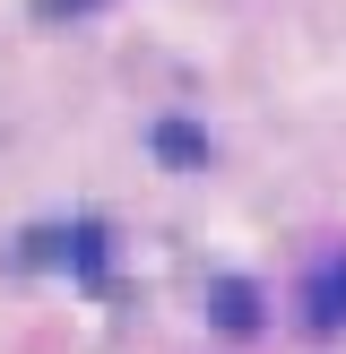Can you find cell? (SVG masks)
<instances>
[{"instance_id":"6da1fadb","label":"cell","mask_w":346,"mask_h":354,"mask_svg":"<svg viewBox=\"0 0 346 354\" xmlns=\"http://www.w3.org/2000/svg\"><path fill=\"white\" fill-rule=\"evenodd\" d=\"M294 311H303L311 337H346V242L338 251H320L303 268V294H294Z\"/></svg>"},{"instance_id":"7a4b0ae2","label":"cell","mask_w":346,"mask_h":354,"mask_svg":"<svg viewBox=\"0 0 346 354\" xmlns=\"http://www.w3.org/2000/svg\"><path fill=\"white\" fill-rule=\"evenodd\" d=\"M26 259H52V268H69V277H86L95 286L104 277V225H44V234H26Z\"/></svg>"},{"instance_id":"3957f363","label":"cell","mask_w":346,"mask_h":354,"mask_svg":"<svg viewBox=\"0 0 346 354\" xmlns=\"http://www.w3.org/2000/svg\"><path fill=\"white\" fill-rule=\"evenodd\" d=\"M208 320H217L225 337H251L260 328V286L251 277H217V286H208Z\"/></svg>"},{"instance_id":"277c9868","label":"cell","mask_w":346,"mask_h":354,"mask_svg":"<svg viewBox=\"0 0 346 354\" xmlns=\"http://www.w3.org/2000/svg\"><path fill=\"white\" fill-rule=\"evenodd\" d=\"M156 147H165L173 165H199V156H208V138H199V130H182V121H165V130H156Z\"/></svg>"}]
</instances>
